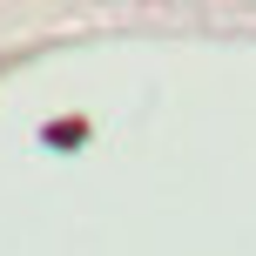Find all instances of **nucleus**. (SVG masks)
Returning a JSON list of instances; mask_svg holds the SVG:
<instances>
[{
  "instance_id": "nucleus-1",
  "label": "nucleus",
  "mask_w": 256,
  "mask_h": 256,
  "mask_svg": "<svg viewBox=\"0 0 256 256\" xmlns=\"http://www.w3.org/2000/svg\"><path fill=\"white\" fill-rule=\"evenodd\" d=\"M40 142H48L54 155H74V148H88V122H81V115H61V122L40 128Z\"/></svg>"
}]
</instances>
